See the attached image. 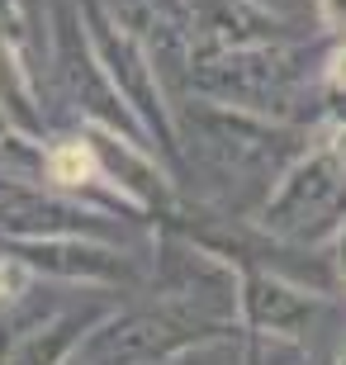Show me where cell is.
<instances>
[{"label": "cell", "instance_id": "obj_1", "mask_svg": "<svg viewBox=\"0 0 346 365\" xmlns=\"http://www.w3.org/2000/svg\"><path fill=\"white\" fill-rule=\"evenodd\" d=\"M48 171H53V180H62V185H81V180H91V176H95V157H91V148L67 143V148H57V152H53Z\"/></svg>", "mask_w": 346, "mask_h": 365}, {"label": "cell", "instance_id": "obj_2", "mask_svg": "<svg viewBox=\"0 0 346 365\" xmlns=\"http://www.w3.org/2000/svg\"><path fill=\"white\" fill-rule=\"evenodd\" d=\"M10 284H14V280H10V271H5V266H0V299L10 294Z\"/></svg>", "mask_w": 346, "mask_h": 365}]
</instances>
